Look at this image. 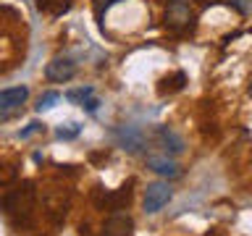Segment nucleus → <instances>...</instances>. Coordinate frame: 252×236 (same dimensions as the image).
Returning a JSON list of instances; mask_svg holds the SVG:
<instances>
[{
  "instance_id": "1",
  "label": "nucleus",
  "mask_w": 252,
  "mask_h": 236,
  "mask_svg": "<svg viewBox=\"0 0 252 236\" xmlns=\"http://www.w3.org/2000/svg\"><path fill=\"white\" fill-rule=\"evenodd\" d=\"M29 100V87H8V89H0V123L11 121L24 110Z\"/></svg>"
},
{
  "instance_id": "2",
  "label": "nucleus",
  "mask_w": 252,
  "mask_h": 236,
  "mask_svg": "<svg viewBox=\"0 0 252 236\" xmlns=\"http://www.w3.org/2000/svg\"><path fill=\"white\" fill-rule=\"evenodd\" d=\"M173 200V189L168 186V181H153V184H147L145 189V212L147 215H155V212H160L165 205Z\"/></svg>"
},
{
  "instance_id": "3",
  "label": "nucleus",
  "mask_w": 252,
  "mask_h": 236,
  "mask_svg": "<svg viewBox=\"0 0 252 236\" xmlns=\"http://www.w3.org/2000/svg\"><path fill=\"white\" fill-rule=\"evenodd\" d=\"M163 21H165V27H168L171 31H187L194 24V13L189 11L187 3H168Z\"/></svg>"
},
{
  "instance_id": "4",
  "label": "nucleus",
  "mask_w": 252,
  "mask_h": 236,
  "mask_svg": "<svg viewBox=\"0 0 252 236\" xmlns=\"http://www.w3.org/2000/svg\"><path fill=\"white\" fill-rule=\"evenodd\" d=\"M113 137L118 142V147H124L126 152H139V149L147 147L145 131L137 129V126H118V129L113 131Z\"/></svg>"
},
{
  "instance_id": "5",
  "label": "nucleus",
  "mask_w": 252,
  "mask_h": 236,
  "mask_svg": "<svg viewBox=\"0 0 252 236\" xmlns=\"http://www.w3.org/2000/svg\"><path fill=\"white\" fill-rule=\"evenodd\" d=\"M76 76V63L71 58H53L50 63L45 66V79L47 82H55V84H66Z\"/></svg>"
},
{
  "instance_id": "6",
  "label": "nucleus",
  "mask_w": 252,
  "mask_h": 236,
  "mask_svg": "<svg viewBox=\"0 0 252 236\" xmlns=\"http://www.w3.org/2000/svg\"><path fill=\"white\" fill-rule=\"evenodd\" d=\"M155 142L165 149V155H181L187 149L184 139H181L171 126H158V129H155Z\"/></svg>"
},
{
  "instance_id": "7",
  "label": "nucleus",
  "mask_w": 252,
  "mask_h": 236,
  "mask_svg": "<svg viewBox=\"0 0 252 236\" xmlns=\"http://www.w3.org/2000/svg\"><path fill=\"white\" fill-rule=\"evenodd\" d=\"M147 168L153 173H158V176H163V178H179L181 176V165L168 155H150Z\"/></svg>"
},
{
  "instance_id": "8",
  "label": "nucleus",
  "mask_w": 252,
  "mask_h": 236,
  "mask_svg": "<svg viewBox=\"0 0 252 236\" xmlns=\"http://www.w3.org/2000/svg\"><path fill=\"white\" fill-rule=\"evenodd\" d=\"M131 218L129 215H124L121 210L113 212L108 220H105V226H102V236H129L131 231Z\"/></svg>"
},
{
  "instance_id": "9",
  "label": "nucleus",
  "mask_w": 252,
  "mask_h": 236,
  "mask_svg": "<svg viewBox=\"0 0 252 236\" xmlns=\"http://www.w3.org/2000/svg\"><path fill=\"white\" fill-rule=\"evenodd\" d=\"M71 5H74V0H37V8L47 16H53V19H61L63 13L71 11Z\"/></svg>"
},
{
  "instance_id": "10",
  "label": "nucleus",
  "mask_w": 252,
  "mask_h": 236,
  "mask_svg": "<svg viewBox=\"0 0 252 236\" xmlns=\"http://www.w3.org/2000/svg\"><path fill=\"white\" fill-rule=\"evenodd\" d=\"M187 84V74L184 71H176V74L160 79V87H158V92L160 94H173V92H181Z\"/></svg>"
},
{
  "instance_id": "11",
  "label": "nucleus",
  "mask_w": 252,
  "mask_h": 236,
  "mask_svg": "<svg viewBox=\"0 0 252 236\" xmlns=\"http://www.w3.org/2000/svg\"><path fill=\"white\" fill-rule=\"evenodd\" d=\"M92 94H94L92 87H76V89H68V92H66V100L74 102V105H82V102H84L87 97H92Z\"/></svg>"
},
{
  "instance_id": "12",
  "label": "nucleus",
  "mask_w": 252,
  "mask_h": 236,
  "mask_svg": "<svg viewBox=\"0 0 252 236\" xmlns=\"http://www.w3.org/2000/svg\"><path fill=\"white\" fill-rule=\"evenodd\" d=\"M58 100H61V94L55 92V89L42 92V94H39V100H37V110H47V108H53Z\"/></svg>"
},
{
  "instance_id": "13",
  "label": "nucleus",
  "mask_w": 252,
  "mask_h": 236,
  "mask_svg": "<svg viewBox=\"0 0 252 236\" xmlns=\"http://www.w3.org/2000/svg\"><path fill=\"white\" fill-rule=\"evenodd\" d=\"M55 134H58V139H76L79 134H82V126H79V123H68L66 129L61 126V129L55 131Z\"/></svg>"
},
{
  "instance_id": "14",
  "label": "nucleus",
  "mask_w": 252,
  "mask_h": 236,
  "mask_svg": "<svg viewBox=\"0 0 252 236\" xmlns=\"http://www.w3.org/2000/svg\"><path fill=\"white\" fill-rule=\"evenodd\" d=\"M42 131H45V123L32 121L27 129H21V131H19V139H29V137H34V134H42Z\"/></svg>"
},
{
  "instance_id": "15",
  "label": "nucleus",
  "mask_w": 252,
  "mask_h": 236,
  "mask_svg": "<svg viewBox=\"0 0 252 236\" xmlns=\"http://www.w3.org/2000/svg\"><path fill=\"white\" fill-rule=\"evenodd\" d=\"M228 5L236 8L242 16H250L252 13V0H228Z\"/></svg>"
},
{
  "instance_id": "16",
  "label": "nucleus",
  "mask_w": 252,
  "mask_h": 236,
  "mask_svg": "<svg viewBox=\"0 0 252 236\" xmlns=\"http://www.w3.org/2000/svg\"><path fill=\"white\" fill-rule=\"evenodd\" d=\"M82 108H84V113H97V108H100V100L92 94V97H87V100L82 102Z\"/></svg>"
},
{
  "instance_id": "17",
  "label": "nucleus",
  "mask_w": 252,
  "mask_h": 236,
  "mask_svg": "<svg viewBox=\"0 0 252 236\" xmlns=\"http://www.w3.org/2000/svg\"><path fill=\"white\" fill-rule=\"evenodd\" d=\"M165 3H187V0H165Z\"/></svg>"
},
{
  "instance_id": "18",
  "label": "nucleus",
  "mask_w": 252,
  "mask_h": 236,
  "mask_svg": "<svg viewBox=\"0 0 252 236\" xmlns=\"http://www.w3.org/2000/svg\"><path fill=\"white\" fill-rule=\"evenodd\" d=\"M250 94H252V87H250Z\"/></svg>"
}]
</instances>
